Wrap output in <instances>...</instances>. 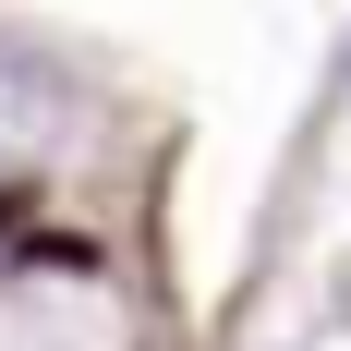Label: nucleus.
Wrapping results in <instances>:
<instances>
[{
  "label": "nucleus",
  "instance_id": "nucleus-1",
  "mask_svg": "<svg viewBox=\"0 0 351 351\" xmlns=\"http://www.w3.org/2000/svg\"><path fill=\"white\" fill-rule=\"evenodd\" d=\"M49 109H61V97H49V73H36V61H12V49H0V145H12V134H36Z\"/></svg>",
  "mask_w": 351,
  "mask_h": 351
}]
</instances>
